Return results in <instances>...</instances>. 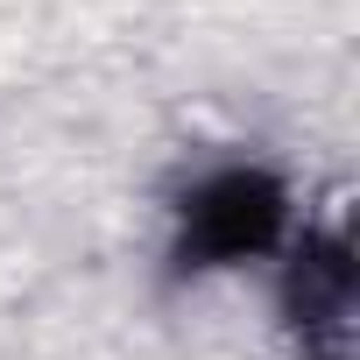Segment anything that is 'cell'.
Returning a JSON list of instances; mask_svg holds the SVG:
<instances>
[{
	"label": "cell",
	"instance_id": "6da1fadb",
	"mask_svg": "<svg viewBox=\"0 0 360 360\" xmlns=\"http://www.w3.org/2000/svg\"><path fill=\"white\" fill-rule=\"evenodd\" d=\"M290 226V184L262 162H219L176 198L169 269L176 276H219L269 255Z\"/></svg>",
	"mask_w": 360,
	"mask_h": 360
},
{
	"label": "cell",
	"instance_id": "7a4b0ae2",
	"mask_svg": "<svg viewBox=\"0 0 360 360\" xmlns=\"http://www.w3.org/2000/svg\"><path fill=\"white\" fill-rule=\"evenodd\" d=\"M283 325L304 360H346L353 339V240L346 219L304 226L283 269Z\"/></svg>",
	"mask_w": 360,
	"mask_h": 360
}]
</instances>
